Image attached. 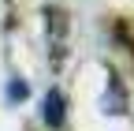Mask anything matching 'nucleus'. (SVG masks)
<instances>
[{"label": "nucleus", "instance_id": "1", "mask_svg": "<svg viewBox=\"0 0 134 131\" xmlns=\"http://www.w3.org/2000/svg\"><path fill=\"white\" fill-rule=\"evenodd\" d=\"M45 124L48 127L63 124V97H60V90H48V97H45Z\"/></svg>", "mask_w": 134, "mask_h": 131}]
</instances>
